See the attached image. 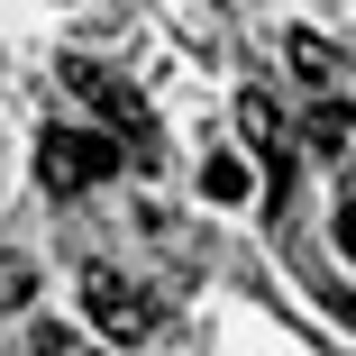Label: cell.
<instances>
[{"mask_svg": "<svg viewBox=\"0 0 356 356\" xmlns=\"http://www.w3.org/2000/svg\"><path fill=\"white\" fill-rule=\"evenodd\" d=\"M37 356H101V347H83L74 329H55V320H46V329H37Z\"/></svg>", "mask_w": 356, "mask_h": 356, "instance_id": "obj_9", "label": "cell"}, {"mask_svg": "<svg viewBox=\"0 0 356 356\" xmlns=\"http://www.w3.org/2000/svg\"><path fill=\"white\" fill-rule=\"evenodd\" d=\"M338 256H356V192H338Z\"/></svg>", "mask_w": 356, "mask_h": 356, "instance_id": "obj_10", "label": "cell"}, {"mask_svg": "<svg viewBox=\"0 0 356 356\" xmlns=\"http://www.w3.org/2000/svg\"><path fill=\"white\" fill-rule=\"evenodd\" d=\"M28 293H37V265L28 256H0V311H19Z\"/></svg>", "mask_w": 356, "mask_h": 356, "instance_id": "obj_7", "label": "cell"}, {"mask_svg": "<svg viewBox=\"0 0 356 356\" xmlns=\"http://www.w3.org/2000/svg\"><path fill=\"white\" fill-rule=\"evenodd\" d=\"M311 147H320V156H338V147H347V110H338V101H320V110H311Z\"/></svg>", "mask_w": 356, "mask_h": 356, "instance_id": "obj_8", "label": "cell"}, {"mask_svg": "<svg viewBox=\"0 0 356 356\" xmlns=\"http://www.w3.org/2000/svg\"><path fill=\"white\" fill-rule=\"evenodd\" d=\"M238 128H247V147L265 156V174H274V165H293V119H283V101H274V92H256V83H247V92H238Z\"/></svg>", "mask_w": 356, "mask_h": 356, "instance_id": "obj_4", "label": "cell"}, {"mask_svg": "<svg viewBox=\"0 0 356 356\" xmlns=\"http://www.w3.org/2000/svg\"><path fill=\"white\" fill-rule=\"evenodd\" d=\"M201 192H210V201H247V192H256V174H247L238 156H210V165H201Z\"/></svg>", "mask_w": 356, "mask_h": 356, "instance_id": "obj_6", "label": "cell"}, {"mask_svg": "<svg viewBox=\"0 0 356 356\" xmlns=\"http://www.w3.org/2000/svg\"><path fill=\"white\" fill-rule=\"evenodd\" d=\"M83 311H92L101 338H156V320H165L147 283H128V274H110V265L83 274Z\"/></svg>", "mask_w": 356, "mask_h": 356, "instance_id": "obj_3", "label": "cell"}, {"mask_svg": "<svg viewBox=\"0 0 356 356\" xmlns=\"http://www.w3.org/2000/svg\"><path fill=\"white\" fill-rule=\"evenodd\" d=\"M119 165H128V147H119V137H101V128H46V137H37V183H46L55 201L110 183Z\"/></svg>", "mask_w": 356, "mask_h": 356, "instance_id": "obj_1", "label": "cell"}, {"mask_svg": "<svg viewBox=\"0 0 356 356\" xmlns=\"http://www.w3.org/2000/svg\"><path fill=\"white\" fill-rule=\"evenodd\" d=\"M64 83L83 92V110H92L101 128H128L137 165H156V119H147V92H137L128 74H110V64H92V55H64Z\"/></svg>", "mask_w": 356, "mask_h": 356, "instance_id": "obj_2", "label": "cell"}, {"mask_svg": "<svg viewBox=\"0 0 356 356\" xmlns=\"http://www.w3.org/2000/svg\"><path fill=\"white\" fill-rule=\"evenodd\" d=\"M283 64H293L311 92H347V55H338L329 37H311V28H293V37H283Z\"/></svg>", "mask_w": 356, "mask_h": 356, "instance_id": "obj_5", "label": "cell"}]
</instances>
